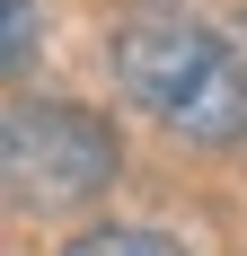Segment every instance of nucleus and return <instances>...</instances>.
I'll list each match as a JSON object with an SVG mask.
<instances>
[{"instance_id": "4", "label": "nucleus", "mask_w": 247, "mask_h": 256, "mask_svg": "<svg viewBox=\"0 0 247 256\" xmlns=\"http://www.w3.org/2000/svg\"><path fill=\"white\" fill-rule=\"evenodd\" d=\"M36 53V0H9V62Z\"/></svg>"}, {"instance_id": "5", "label": "nucleus", "mask_w": 247, "mask_h": 256, "mask_svg": "<svg viewBox=\"0 0 247 256\" xmlns=\"http://www.w3.org/2000/svg\"><path fill=\"white\" fill-rule=\"evenodd\" d=\"M230 36H238V44H247V9H238V26H230Z\"/></svg>"}, {"instance_id": "3", "label": "nucleus", "mask_w": 247, "mask_h": 256, "mask_svg": "<svg viewBox=\"0 0 247 256\" xmlns=\"http://www.w3.org/2000/svg\"><path fill=\"white\" fill-rule=\"evenodd\" d=\"M62 256H186V248L168 230H124V221H106V230H80Z\"/></svg>"}, {"instance_id": "1", "label": "nucleus", "mask_w": 247, "mask_h": 256, "mask_svg": "<svg viewBox=\"0 0 247 256\" xmlns=\"http://www.w3.org/2000/svg\"><path fill=\"white\" fill-rule=\"evenodd\" d=\"M115 80L150 124H168L194 150L247 142V44L186 9H132L115 26Z\"/></svg>"}, {"instance_id": "2", "label": "nucleus", "mask_w": 247, "mask_h": 256, "mask_svg": "<svg viewBox=\"0 0 247 256\" xmlns=\"http://www.w3.org/2000/svg\"><path fill=\"white\" fill-rule=\"evenodd\" d=\"M0 177L18 212H80L115 186V132L88 106L62 98H18L0 132Z\"/></svg>"}]
</instances>
